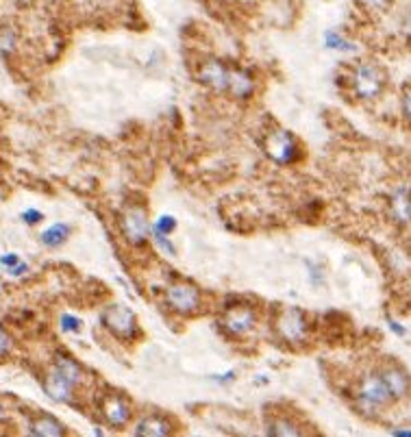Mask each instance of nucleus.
Segmentation results:
<instances>
[{"label":"nucleus","instance_id":"12","mask_svg":"<svg viewBox=\"0 0 411 437\" xmlns=\"http://www.w3.org/2000/svg\"><path fill=\"white\" fill-rule=\"evenodd\" d=\"M172 433H174V422L168 415H159V413L144 415L135 427V435H144V437H168Z\"/></svg>","mask_w":411,"mask_h":437},{"label":"nucleus","instance_id":"9","mask_svg":"<svg viewBox=\"0 0 411 437\" xmlns=\"http://www.w3.org/2000/svg\"><path fill=\"white\" fill-rule=\"evenodd\" d=\"M229 76H231V68H226L218 59H209V62H205L199 68V81L220 94L229 92Z\"/></svg>","mask_w":411,"mask_h":437},{"label":"nucleus","instance_id":"16","mask_svg":"<svg viewBox=\"0 0 411 437\" xmlns=\"http://www.w3.org/2000/svg\"><path fill=\"white\" fill-rule=\"evenodd\" d=\"M254 89L252 78L246 70L240 68H231V76H229V94L235 98H248Z\"/></svg>","mask_w":411,"mask_h":437},{"label":"nucleus","instance_id":"8","mask_svg":"<svg viewBox=\"0 0 411 437\" xmlns=\"http://www.w3.org/2000/svg\"><path fill=\"white\" fill-rule=\"evenodd\" d=\"M101 413L109 427L122 429L133 418V405L129 403V399H124L122 394H109L101 403Z\"/></svg>","mask_w":411,"mask_h":437},{"label":"nucleus","instance_id":"28","mask_svg":"<svg viewBox=\"0 0 411 437\" xmlns=\"http://www.w3.org/2000/svg\"><path fill=\"white\" fill-rule=\"evenodd\" d=\"M17 262H20V257H17L15 252H9V255H3V257H0V264H3L5 268H13Z\"/></svg>","mask_w":411,"mask_h":437},{"label":"nucleus","instance_id":"29","mask_svg":"<svg viewBox=\"0 0 411 437\" xmlns=\"http://www.w3.org/2000/svg\"><path fill=\"white\" fill-rule=\"evenodd\" d=\"M233 379H235V372H233V370L224 372L222 376H215V374L211 376V381H215V383H222V385H224V383H231Z\"/></svg>","mask_w":411,"mask_h":437},{"label":"nucleus","instance_id":"21","mask_svg":"<svg viewBox=\"0 0 411 437\" xmlns=\"http://www.w3.org/2000/svg\"><path fill=\"white\" fill-rule=\"evenodd\" d=\"M176 231V217H172V215H159L154 220V224L150 227V233L152 235H166V237H170L172 233Z\"/></svg>","mask_w":411,"mask_h":437},{"label":"nucleus","instance_id":"20","mask_svg":"<svg viewBox=\"0 0 411 437\" xmlns=\"http://www.w3.org/2000/svg\"><path fill=\"white\" fill-rule=\"evenodd\" d=\"M324 46L329 50H340V52H355V44H350L346 37H342L338 31H326L324 33Z\"/></svg>","mask_w":411,"mask_h":437},{"label":"nucleus","instance_id":"22","mask_svg":"<svg viewBox=\"0 0 411 437\" xmlns=\"http://www.w3.org/2000/svg\"><path fill=\"white\" fill-rule=\"evenodd\" d=\"M150 235H152V233H150ZM152 240H154L157 248H159L164 255H168V257H174V255H176V246L170 242V237H166V235H152Z\"/></svg>","mask_w":411,"mask_h":437},{"label":"nucleus","instance_id":"30","mask_svg":"<svg viewBox=\"0 0 411 437\" xmlns=\"http://www.w3.org/2000/svg\"><path fill=\"white\" fill-rule=\"evenodd\" d=\"M27 270H29V266H27L24 262H17L13 268H9V274H11V276H20V274H24Z\"/></svg>","mask_w":411,"mask_h":437},{"label":"nucleus","instance_id":"11","mask_svg":"<svg viewBox=\"0 0 411 437\" xmlns=\"http://www.w3.org/2000/svg\"><path fill=\"white\" fill-rule=\"evenodd\" d=\"M74 387L76 385H72L55 366L44 376V392H46L48 399H52L55 403H68L72 399V394H74Z\"/></svg>","mask_w":411,"mask_h":437},{"label":"nucleus","instance_id":"27","mask_svg":"<svg viewBox=\"0 0 411 437\" xmlns=\"http://www.w3.org/2000/svg\"><path fill=\"white\" fill-rule=\"evenodd\" d=\"M403 113H405V117L411 122V87H407L405 92H403Z\"/></svg>","mask_w":411,"mask_h":437},{"label":"nucleus","instance_id":"19","mask_svg":"<svg viewBox=\"0 0 411 437\" xmlns=\"http://www.w3.org/2000/svg\"><path fill=\"white\" fill-rule=\"evenodd\" d=\"M55 368L62 372L72 385H78V383L85 379L83 368L78 366L74 359H70V357H57V359H55Z\"/></svg>","mask_w":411,"mask_h":437},{"label":"nucleus","instance_id":"33","mask_svg":"<svg viewBox=\"0 0 411 437\" xmlns=\"http://www.w3.org/2000/svg\"><path fill=\"white\" fill-rule=\"evenodd\" d=\"M3 420H5V407L0 405V422H3Z\"/></svg>","mask_w":411,"mask_h":437},{"label":"nucleus","instance_id":"10","mask_svg":"<svg viewBox=\"0 0 411 437\" xmlns=\"http://www.w3.org/2000/svg\"><path fill=\"white\" fill-rule=\"evenodd\" d=\"M359 396L370 403H375L377 407H383V405H389L391 403V396H389V389L383 381V376L379 372H368L361 376V383H359Z\"/></svg>","mask_w":411,"mask_h":437},{"label":"nucleus","instance_id":"17","mask_svg":"<svg viewBox=\"0 0 411 437\" xmlns=\"http://www.w3.org/2000/svg\"><path fill=\"white\" fill-rule=\"evenodd\" d=\"M268 435H274V437H298V435H305V431L298 427L296 420L287 418V415H279V418H274L268 422Z\"/></svg>","mask_w":411,"mask_h":437},{"label":"nucleus","instance_id":"26","mask_svg":"<svg viewBox=\"0 0 411 437\" xmlns=\"http://www.w3.org/2000/svg\"><path fill=\"white\" fill-rule=\"evenodd\" d=\"M361 3H363L368 9H372V11H385V9L389 7L391 0H361Z\"/></svg>","mask_w":411,"mask_h":437},{"label":"nucleus","instance_id":"18","mask_svg":"<svg viewBox=\"0 0 411 437\" xmlns=\"http://www.w3.org/2000/svg\"><path fill=\"white\" fill-rule=\"evenodd\" d=\"M68 237H70V227L64 224V222H57V224H52L46 231L39 233V242H42L46 248H59L62 244L68 242Z\"/></svg>","mask_w":411,"mask_h":437},{"label":"nucleus","instance_id":"5","mask_svg":"<svg viewBox=\"0 0 411 437\" xmlns=\"http://www.w3.org/2000/svg\"><path fill=\"white\" fill-rule=\"evenodd\" d=\"M122 233L127 237V242L133 246H142L148 235H150V222L148 213L140 205H131L122 213Z\"/></svg>","mask_w":411,"mask_h":437},{"label":"nucleus","instance_id":"13","mask_svg":"<svg viewBox=\"0 0 411 437\" xmlns=\"http://www.w3.org/2000/svg\"><path fill=\"white\" fill-rule=\"evenodd\" d=\"M383 376V381L389 389V396H391V401H401L405 399V396H409L411 392V381H409V374L396 366H389L381 372Z\"/></svg>","mask_w":411,"mask_h":437},{"label":"nucleus","instance_id":"3","mask_svg":"<svg viewBox=\"0 0 411 437\" xmlns=\"http://www.w3.org/2000/svg\"><path fill=\"white\" fill-rule=\"evenodd\" d=\"M103 324L117 337V340H127L133 342L137 335H140V327H137V317L135 313L124 307V305H111L103 313Z\"/></svg>","mask_w":411,"mask_h":437},{"label":"nucleus","instance_id":"4","mask_svg":"<svg viewBox=\"0 0 411 437\" xmlns=\"http://www.w3.org/2000/svg\"><path fill=\"white\" fill-rule=\"evenodd\" d=\"M166 305L176 313H194L201 309V289L192 283H172L164 294Z\"/></svg>","mask_w":411,"mask_h":437},{"label":"nucleus","instance_id":"34","mask_svg":"<svg viewBox=\"0 0 411 437\" xmlns=\"http://www.w3.org/2000/svg\"><path fill=\"white\" fill-rule=\"evenodd\" d=\"M0 281H3V276H0Z\"/></svg>","mask_w":411,"mask_h":437},{"label":"nucleus","instance_id":"2","mask_svg":"<svg viewBox=\"0 0 411 437\" xmlns=\"http://www.w3.org/2000/svg\"><path fill=\"white\" fill-rule=\"evenodd\" d=\"M277 335L287 344H303L309 337V322L301 309L287 307L277 315V322H274Z\"/></svg>","mask_w":411,"mask_h":437},{"label":"nucleus","instance_id":"1","mask_svg":"<svg viewBox=\"0 0 411 437\" xmlns=\"http://www.w3.org/2000/svg\"><path fill=\"white\" fill-rule=\"evenodd\" d=\"M264 148H266L268 157L277 166H291L298 159V155H301L298 140L289 131H285V129H279V131L270 133L266 137V142H264Z\"/></svg>","mask_w":411,"mask_h":437},{"label":"nucleus","instance_id":"6","mask_svg":"<svg viewBox=\"0 0 411 437\" xmlns=\"http://www.w3.org/2000/svg\"><path fill=\"white\" fill-rule=\"evenodd\" d=\"M385 85V74L375 64H359L352 74V87L359 98H377Z\"/></svg>","mask_w":411,"mask_h":437},{"label":"nucleus","instance_id":"24","mask_svg":"<svg viewBox=\"0 0 411 437\" xmlns=\"http://www.w3.org/2000/svg\"><path fill=\"white\" fill-rule=\"evenodd\" d=\"M42 217H44V213L42 211H37V209H27L22 215H20V220H22L24 224H37V222H42Z\"/></svg>","mask_w":411,"mask_h":437},{"label":"nucleus","instance_id":"32","mask_svg":"<svg viewBox=\"0 0 411 437\" xmlns=\"http://www.w3.org/2000/svg\"><path fill=\"white\" fill-rule=\"evenodd\" d=\"M394 435H398V437H403V435H405V437H411V431H407V429H396Z\"/></svg>","mask_w":411,"mask_h":437},{"label":"nucleus","instance_id":"7","mask_svg":"<svg viewBox=\"0 0 411 437\" xmlns=\"http://www.w3.org/2000/svg\"><path fill=\"white\" fill-rule=\"evenodd\" d=\"M220 322L226 333H231L235 337H242L257 327V313H254V309L250 305H235L224 311Z\"/></svg>","mask_w":411,"mask_h":437},{"label":"nucleus","instance_id":"15","mask_svg":"<svg viewBox=\"0 0 411 437\" xmlns=\"http://www.w3.org/2000/svg\"><path fill=\"white\" fill-rule=\"evenodd\" d=\"M29 427H31L29 429L31 435H39V437H64L68 433L66 427L48 413H42V415H37V418H33Z\"/></svg>","mask_w":411,"mask_h":437},{"label":"nucleus","instance_id":"25","mask_svg":"<svg viewBox=\"0 0 411 437\" xmlns=\"http://www.w3.org/2000/svg\"><path fill=\"white\" fill-rule=\"evenodd\" d=\"M9 350H11V337H9V333L3 327H0V359L7 357Z\"/></svg>","mask_w":411,"mask_h":437},{"label":"nucleus","instance_id":"31","mask_svg":"<svg viewBox=\"0 0 411 437\" xmlns=\"http://www.w3.org/2000/svg\"><path fill=\"white\" fill-rule=\"evenodd\" d=\"M387 324H389V329H391V331H394L396 335H401V337H403V335L407 333V331H405V327H401V324H396L394 320H387Z\"/></svg>","mask_w":411,"mask_h":437},{"label":"nucleus","instance_id":"14","mask_svg":"<svg viewBox=\"0 0 411 437\" xmlns=\"http://www.w3.org/2000/svg\"><path fill=\"white\" fill-rule=\"evenodd\" d=\"M389 213L401 224L411 222V185H401L394 189L389 198Z\"/></svg>","mask_w":411,"mask_h":437},{"label":"nucleus","instance_id":"23","mask_svg":"<svg viewBox=\"0 0 411 437\" xmlns=\"http://www.w3.org/2000/svg\"><path fill=\"white\" fill-rule=\"evenodd\" d=\"M62 329L66 333H78V331H81V320H78V317L72 315V313H64L62 315Z\"/></svg>","mask_w":411,"mask_h":437}]
</instances>
